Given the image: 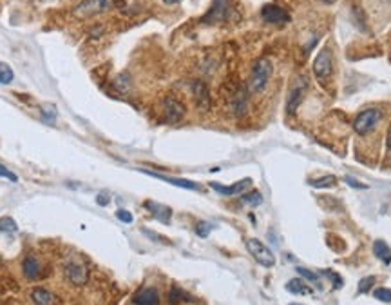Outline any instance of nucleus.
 <instances>
[{"label":"nucleus","mask_w":391,"mask_h":305,"mask_svg":"<svg viewBox=\"0 0 391 305\" xmlns=\"http://www.w3.org/2000/svg\"><path fill=\"white\" fill-rule=\"evenodd\" d=\"M272 71H274V66L268 58H259L254 64L252 73H250V78H248V87L252 93H261L268 86V80L272 77Z\"/></svg>","instance_id":"f257e3e1"},{"label":"nucleus","mask_w":391,"mask_h":305,"mask_svg":"<svg viewBox=\"0 0 391 305\" xmlns=\"http://www.w3.org/2000/svg\"><path fill=\"white\" fill-rule=\"evenodd\" d=\"M114 6V0H84L82 4H78L74 8V17L78 19H87L93 15H100L109 11Z\"/></svg>","instance_id":"f03ea898"},{"label":"nucleus","mask_w":391,"mask_h":305,"mask_svg":"<svg viewBox=\"0 0 391 305\" xmlns=\"http://www.w3.org/2000/svg\"><path fill=\"white\" fill-rule=\"evenodd\" d=\"M247 249H248V253L254 256V260H256L257 264H261L263 267H272V265L275 264V256L272 255V251H270L263 241L257 240V238H248Z\"/></svg>","instance_id":"7ed1b4c3"},{"label":"nucleus","mask_w":391,"mask_h":305,"mask_svg":"<svg viewBox=\"0 0 391 305\" xmlns=\"http://www.w3.org/2000/svg\"><path fill=\"white\" fill-rule=\"evenodd\" d=\"M380 118H382L380 109H375V107L366 109V111H362V113L357 114L355 122H353V129H355L359 135H368L369 131H373L375 126H377Z\"/></svg>","instance_id":"20e7f679"},{"label":"nucleus","mask_w":391,"mask_h":305,"mask_svg":"<svg viewBox=\"0 0 391 305\" xmlns=\"http://www.w3.org/2000/svg\"><path fill=\"white\" fill-rule=\"evenodd\" d=\"M232 15V6L230 0H214L212 8L208 10V13L201 19L203 24H219L226 22Z\"/></svg>","instance_id":"39448f33"},{"label":"nucleus","mask_w":391,"mask_h":305,"mask_svg":"<svg viewBox=\"0 0 391 305\" xmlns=\"http://www.w3.org/2000/svg\"><path fill=\"white\" fill-rule=\"evenodd\" d=\"M306 89H308V78L299 77L295 82H293L292 89H290V95H288V102H286L288 113H295V109L301 105V102L304 100Z\"/></svg>","instance_id":"423d86ee"},{"label":"nucleus","mask_w":391,"mask_h":305,"mask_svg":"<svg viewBox=\"0 0 391 305\" xmlns=\"http://www.w3.org/2000/svg\"><path fill=\"white\" fill-rule=\"evenodd\" d=\"M261 17L266 24H274V26H284V24L290 22V13H288L284 8L275 4H266L263 6L261 10Z\"/></svg>","instance_id":"0eeeda50"},{"label":"nucleus","mask_w":391,"mask_h":305,"mask_svg":"<svg viewBox=\"0 0 391 305\" xmlns=\"http://www.w3.org/2000/svg\"><path fill=\"white\" fill-rule=\"evenodd\" d=\"M332 69H333V62H332V51L328 47H323L319 51V55L315 56V62H314V75L319 80H324V78H328L332 75Z\"/></svg>","instance_id":"6e6552de"},{"label":"nucleus","mask_w":391,"mask_h":305,"mask_svg":"<svg viewBox=\"0 0 391 305\" xmlns=\"http://www.w3.org/2000/svg\"><path fill=\"white\" fill-rule=\"evenodd\" d=\"M163 116L167 122L176 124L185 116V105L174 96H167L163 100Z\"/></svg>","instance_id":"1a4fd4ad"},{"label":"nucleus","mask_w":391,"mask_h":305,"mask_svg":"<svg viewBox=\"0 0 391 305\" xmlns=\"http://www.w3.org/2000/svg\"><path fill=\"white\" fill-rule=\"evenodd\" d=\"M252 180L250 178H243V180H239V182L232 184V186H221L217 182H210V187L214 191H217L219 195H225V196H236V195H241L243 191H247L248 187H250Z\"/></svg>","instance_id":"9d476101"},{"label":"nucleus","mask_w":391,"mask_h":305,"mask_svg":"<svg viewBox=\"0 0 391 305\" xmlns=\"http://www.w3.org/2000/svg\"><path fill=\"white\" fill-rule=\"evenodd\" d=\"M63 271H65V276L69 278V282H72L74 285H84L87 282L86 265L78 264V262H69Z\"/></svg>","instance_id":"9b49d317"},{"label":"nucleus","mask_w":391,"mask_h":305,"mask_svg":"<svg viewBox=\"0 0 391 305\" xmlns=\"http://www.w3.org/2000/svg\"><path fill=\"white\" fill-rule=\"evenodd\" d=\"M192 93H194V98H196V104H198L199 109H203V111L210 109V93H208V87L205 86V82L196 80V82L192 84Z\"/></svg>","instance_id":"f8f14e48"},{"label":"nucleus","mask_w":391,"mask_h":305,"mask_svg":"<svg viewBox=\"0 0 391 305\" xmlns=\"http://www.w3.org/2000/svg\"><path fill=\"white\" fill-rule=\"evenodd\" d=\"M145 174L152 178H158V180H163V182L171 184V186L181 187V189H192V191H198L199 186L196 182H190V180H183V178H172V176H165V174L154 173V171H143Z\"/></svg>","instance_id":"ddd939ff"},{"label":"nucleus","mask_w":391,"mask_h":305,"mask_svg":"<svg viewBox=\"0 0 391 305\" xmlns=\"http://www.w3.org/2000/svg\"><path fill=\"white\" fill-rule=\"evenodd\" d=\"M136 305H160V294L154 287H147L134 296Z\"/></svg>","instance_id":"4468645a"},{"label":"nucleus","mask_w":391,"mask_h":305,"mask_svg":"<svg viewBox=\"0 0 391 305\" xmlns=\"http://www.w3.org/2000/svg\"><path fill=\"white\" fill-rule=\"evenodd\" d=\"M145 207H147L152 216H156L158 220L162 223H169L171 222V216H172V211L171 207H167V205H162V204H156V202H145Z\"/></svg>","instance_id":"2eb2a0df"},{"label":"nucleus","mask_w":391,"mask_h":305,"mask_svg":"<svg viewBox=\"0 0 391 305\" xmlns=\"http://www.w3.org/2000/svg\"><path fill=\"white\" fill-rule=\"evenodd\" d=\"M230 107L234 114H243L247 111V93L245 89H238L236 93L230 95Z\"/></svg>","instance_id":"dca6fc26"},{"label":"nucleus","mask_w":391,"mask_h":305,"mask_svg":"<svg viewBox=\"0 0 391 305\" xmlns=\"http://www.w3.org/2000/svg\"><path fill=\"white\" fill-rule=\"evenodd\" d=\"M31 298L36 305H54V301H56V296L47 289H42V287H38L31 292Z\"/></svg>","instance_id":"f3484780"},{"label":"nucleus","mask_w":391,"mask_h":305,"mask_svg":"<svg viewBox=\"0 0 391 305\" xmlns=\"http://www.w3.org/2000/svg\"><path fill=\"white\" fill-rule=\"evenodd\" d=\"M22 271H24V274H26V278L35 280V278L40 274V264H38V260H36L35 256H27L22 264Z\"/></svg>","instance_id":"a211bd4d"},{"label":"nucleus","mask_w":391,"mask_h":305,"mask_svg":"<svg viewBox=\"0 0 391 305\" xmlns=\"http://www.w3.org/2000/svg\"><path fill=\"white\" fill-rule=\"evenodd\" d=\"M373 253L377 255V258L384 264H389L391 262V249L387 247V243L384 240H377L373 243Z\"/></svg>","instance_id":"6ab92c4d"},{"label":"nucleus","mask_w":391,"mask_h":305,"mask_svg":"<svg viewBox=\"0 0 391 305\" xmlns=\"http://www.w3.org/2000/svg\"><path fill=\"white\" fill-rule=\"evenodd\" d=\"M286 291L293 292V294H311V287L306 285L302 280H299V278H293V280H290V282L286 283Z\"/></svg>","instance_id":"aec40b11"},{"label":"nucleus","mask_w":391,"mask_h":305,"mask_svg":"<svg viewBox=\"0 0 391 305\" xmlns=\"http://www.w3.org/2000/svg\"><path fill=\"white\" fill-rule=\"evenodd\" d=\"M192 300V296L189 292H185L181 287H172L171 292H169V303L171 305H178V303H183V301H190Z\"/></svg>","instance_id":"412c9836"},{"label":"nucleus","mask_w":391,"mask_h":305,"mask_svg":"<svg viewBox=\"0 0 391 305\" xmlns=\"http://www.w3.org/2000/svg\"><path fill=\"white\" fill-rule=\"evenodd\" d=\"M337 182V178L332 176V174H326V176H321V178H310L308 184L311 187H333Z\"/></svg>","instance_id":"4be33fe9"},{"label":"nucleus","mask_w":391,"mask_h":305,"mask_svg":"<svg viewBox=\"0 0 391 305\" xmlns=\"http://www.w3.org/2000/svg\"><path fill=\"white\" fill-rule=\"evenodd\" d=\"M13 77V69L9 68L8 64H4V62H0V84H11Z\"/></svg>","instance_id":"5701e85b"},{"label":"nucleus","mask_w":391,"mask_h":305,"mask_svg":"<svg viewBox=\"0 0 391 305\" xmlns=\"http://www.w3.org/2000/svg\"><path fill=\"white\" fill-rule=\"evenodd\" d=\"M18 225L13 218H9V216H4V218H0V231L2 232H17Z\"/></svg>","instance_id":"b1692460"},{"label":"nucleus","mask_w":391,"mask_h":305,"mask_svg":"<svg viewBox=\"0 0 391 305\" xmlns=\"http://www.w3.org/2000/svg\"><path fill=\"white\" fill-rule=\"evenodd\" d=\"M241 200H243L245 204H248V205H259L261 202H263V196H261V193L252 191V193H248V195L241 196Z\"/></svg>","instance_id":"393cba45"},{"label":"nucleus","mask_w":391,"mask_h":305,"mask_svg":"<svg viewBox=\"0 0 391 305\" xmlns=\"http://www.w3.org/2000/svg\"><path fill=\"white\" fill-rule=\"evenodd\" d=\"M375 298L380 301H386V303H391V289H386V287H378L375 289Z\"/></svg>","instance_id":"a878e982"},{"label":"nucleus","mask_w":391,"mask_h":305,"mask_svg":"<svg viewBox=\"0 0 391 305\" xmlns=\"http://www.w3.org/2000/svg\"><path fill=\"white\" fill-rule=\"evenodd\" d=\"M214 229V225L212 223H207V222H201L198 223V227H196V232H198L201 238H207L208 234H210V231Z\"/></svg>","instance_id":"bb28decb"},{"label":"nucleus","mask_w":391,"mask_h":305,"mask_svg":"<svg viewBox=\"0 0 391 305\" xmlns=\"http://www.w3.org/2000/svg\"><path fill=\"white\" fill-rule=\"evenodd\" d=\"M373 282H375V278H373V276H368V278H364V280H360V283H359V292H368L369 289H371V285H373Z\"/></svg>","instance_id":"cd10ccee"},{"label":"nucleus","mask_w":391,"mask_h":305,"mask_svg":"<svg viewBox=\"0 0 391 305\" xmlns=\"http://www.w3.org/2000/svg\"><path fill=\"white\" fill-rule=\"evenodd\" d=\"M0 176L2 178H8V180H11V182H18V176L13 173V171H9L8 167H4V165L0 164Z\"/></svg>","instance_id":"c85d7f7f"},{"label":"nucleus","mask_w":391,"mask_h":305,"mask_svg":"<svg viewBox=\"0 0 391 305\" xmlns=\"http://www.w3.org/2000/svg\"><path fill=\"white\" fill-rule=\"evenodd\" d=\"M297 273L301 274V276H304L306 280H310V282H317V278H319L315 273H311V271H308L304 267H297Z\"/></svg>","instance_id":"c756f323"},{"label":"nucleus","mask_w":391,"mask_h":305,"mask_svg":"<svg viewBox=\"0 0 391 305\" xmlns=\"http://www.w3.org/2000/svg\"><path fill=\"white\" fill-rule=\"evenodd\" d=\"M116 216H118V220H122V222H125V223L132 222V214H130L129 211H125V209H118L116 211Z\"/></svg>","instance_id":"7c9ffc66"},{"label":"nucleus","mask_w":391,"mask_h":305,"mask_svg":"<svg viewBox=\"0 0 391 305\" xmlns=\"http://www.w3.org/2000/svg\"><path fill=\"white\" fill-rule=\"evenodd\" d=\"M114 84H116V87H120L122 91H125L127 86H129V77H127V75H120V77L116 78V82H114Z\"/></svg>","instance_id":"2f4dec72"},{"label":"nucleus","mask_w":391,"mask_h":305,"mask_svg":"<svg viewBox=\"0 0 391 305\" xmlns=\"http://www.w3.org/2000/svg\"><path fill=\"white\" fill-rule=\"evenodd\" d=\"M344 180H346V184H348V186L355 187V189H366V186H364V184H359V182H357V180H355V178L346 176V178H344Z\"/></svg>","instance_id":"473e14b6"},{"label":"nucleus","mask_w":391,"mask_h":305,"mask_svg":"<svg viewBox=\"0 0 391 305\" xmlns=\"http://www.w3.org/2000/svg\"><path fill=\"white\" fill-rule=\"evenodd\" d=\"M96 202H98L100 205H107V204H109V196L105 195V193H102V195H98V198H96Z\"/></svg>","instance_id":"72a5a7b5"},{"label":"nucleus","mask_w":391,"mask_h":305,"mask_svg":"<svg viewBox=\"0 0 391 305\" xmlns=\"http://www.w3.org/2000/svg\"><path fill=\"white\" fill-rule=\"evenodd\" d=\"M44 113L47 114V116H54V114H56V111H54L53 105H47V107H44Z\"/></svg>","instance_id":"f704fd0d"},{"label":"nucleus","mask_w":391,"mask_h":305,"mask_svg":"<svg viewBox=\"0 0 391 305\" xmlns=\"http://www.w3.org/2000/svg\"><path fill=\"white\" fill-rule=\"evenodd\" d=\"M163 2H165V4H169V6H171V4H180L181 0H163Z\"/></svg>","instance_id":"c9c22d12"},{"label":"nucleus","mask_w":391,"mask_h":305,"mask_svg":"<svg viewBox=\"0 0 391 305\" xmlns=\"http://www.w3.org/2000/svg\"><path fill=\"white\" fill-rule=\"evenodd\" d=\"M387 146L391 147V131H389V138H387Z\"/></svg>","instance_id":"e433bc0d"},{"label":"nucleus","mask_w":391,"mask_h":305,"mask_svg":"<svg viewBox=\"0 0 391 305\" xmlns=\"http://www.w3.org/2000/svg\"><path fill=\"white\" fill-rule=\"evenodd\" d=\"M323 2H326V4H332L333 0H323Z\"/></svg>","instance_id":"4c0bfd02"},{"label":"nucleus","mask_w":391,"mask_h":305,"mask_svg":"<svg viewBox=\"0 0 391 305\" xmlns=\"http://www.w3.org/2000/svg\"><path fill=\"white\" fill-rule=\"evenodd\" d=\"M290 305H302V303H290Z\"/></svg>","instance_id":"58836bf2"}]
</instances>
